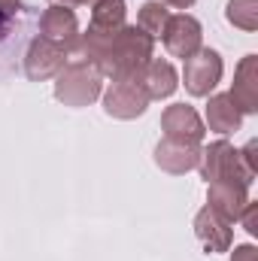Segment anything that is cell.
Returning <instances> with one entry per match:
<instances>
[{
  "label": "cell",
  "mask_w": 258,
  "mask_h": 261,
  "mask_svg": "<svg viewBox=\"0 0 258 261\" xmlns=\"http://www.w3.org/2000/svg\"><path fill=\"white\" fill-rule=\"evenodd\" d=\"M155 40L140 31L137 24H122L119 31H85L79 34L73 55L85 64H91L100 76L110 79H134L143 67L152 61Z\"/></svg>",
  "instance_id": "obj_1"
},
{
  "label": "cell",
  "mask_w": 258,
  "mask_h": 261,
  "mask_svg": "<svg viewBox=\"0 0 258 261\" xmlns=\"http://www.w3.org/2000/svg\"><path fill=\"white\" fill-rule=\"evenodd\" d=\"M104 94V76L85 61H67L55 76V97L64 107H91Z\"/></svg>",
  "instance_id": "obj_2"
},
{
  "label": "cell",
  "mask_w": 258,
  "mask_h": 261,
  "mask_svg": "<svg viewBox=\"0 0 258 261\" xmlns=\"http://www.w3.org/2000/svg\"><path fill=\"white\" fill-rule=\"evenodd\" d=\"M197 170L207 182H219V179H237V182H246L252 186V173L243 167L240 161V149H234L228 140H216L210 143L207 149H200V161H197Z\"/></svg>",
  "instance_id": "obj_3"
},
{
  "label": "cell",
  "mask_w": 258,
  "mask_h": 261,
  "mask_svg": "<svg viewBox=\"0 0 258 261\" xmlns=\"http://www.w3.org/2000/svg\"><path fill=\"white\" fill-rule=\"evenodd\" d=\"M67 49L46 40V37H34L28 52H24V76L31 82H46V79H55L67 64Z\"/></svg>",
  "instance_id": "obj_4"
},
{
  "label": "cell",
  "mask_w": 258,
  "mask_h": 261,
  "mask_svg": "<svg viewBox=\"0 0 258 261\" xmlns=\"http://www.w3.org/2000/svg\"><path fill=\"white\" fill-rule=\"evenodd\" d=\"M222 55L216 49H197L192 58H186V70H183V79H186V91L192 97H207L219 79H222Z\"/></svg>",
  "instance_id": "obj_5"
},
{
  "label": "cell",
  "mask_w": 258,
  "mask_h": 261,
  "mask_svg": "<svg viewBox=\"0 0 258 261\" xmlns=\"http://www.w3.org/2000/svg\"><path fill=\"white\" fill-rule=\"evenodd\" d=\"M146 107H149V97L143 94V88L134 79H113L110 88L104 91V110L113 119L131 122V119L143 116Z\"/></svg>",
  "instance_id": "obj_6"
},
{
  "label": "cell",
  "mask_w": 258,
  "mask_h": 261,
  "mask_svg": "<svg viewBox=\"0 0 258 261\" xmlns=\"http://www.w3.org/2000/svg\"><path fill=\"white\" fill-rule=\"evenodd\" d=\"M161 40H164V49L173 55V58H192L197 49H203L200 43H203V31H200V21L194 18V15H186V12H179V15H170V21H167V28H164V34H161Z\"/></svg>",
  "instance_id": "obj_7"
},
{
  "label": "cell",
  "mask_w": 258,
  "mask_h": 261,
  "mask_svg": "<svg viewBox=\"0 0 258 261\" xmlns=\"http://www.w3.org/2000/svg\"><path fill=\"white\" fill-rule=\"evenodd\" d=\"M249 203V186L237 182V179H219V182H207V206L216 210L225 222H240V213Z\"/></svg>",
  "instance_id": "obj_8"
},
{
  "label": "cell",
  "mask_w": 258,
  "mask_h": 261,
  "mask_svg": "<svg viewBox=\"0 0 258 261\" xmlns=\"http://www.w3.org/2000/svg\"><path fill=\"white\" fill-rule=\"evenodd\" d=\"M197 161H200V143H186V140L164 137L155 146V164L170 176H183V173L194 170Z\"/></svg>",
  "instance_id": "obj_9"
},
{
  "label": "cell",
  "mask_w": 258,
  "mask_h": 261,
  "mask_svg": "<svg viewBox=\"0 0 258 261\" xmlns=\"http://www.w3.org/2000/svg\"><path fill=\"white\" fill-rule=\"evenodd\" d=\"M40 31L46 40L64 46L67 55H73V46L79 40V21H76V12L70 6H61V3H52L43 15H40Z\"/></svg>",
  "instance_id": "obj_10"
},
{
  "label": "cell",
  "mask_w": 258,
  "mask_h": 261,
  "mask_svg": "<svg viewBox=\"0 0 258 261\" xmlns=\"http://www.w3.org/2000/svg\"><path fill=\"white\" fill-rule=\"evenodd\" d=\"M161 130L164 137L173 140H186V143H200L207 137V128L200 122V116L194 113L189 103H173L161 113Z\"/></svg>",
  "instance_id": "obj_11"
},
{
  "label": "cell",
  "mask_w": 258,
  "mask_h": 261,
  "mask_svg": "<svg viewBox=\"0 0 258 261\" xmlns=\"http://www.w3.org/2000/svg\"><path fill=\"white\" fill-rule=\"evenodd\" d=\"M134 82L143 88V94L149 97V103H152V100L170 97V94L176 91V85H179L173 64H170V61H161V58H152L149 64L134 76Z\"/></svg>",
  "instance_id": "obj_12"
},
{
  "label": "cell",
  "mask_w": 258,
  "mask_h": 261,
  "mask_svg": "<svg viewBox=\"0 0 258 261\" xmlns=\"http://www.w3.org/2000/svg\"><path fill=\"white\" fill-rule=\"evenodd\" d=\"M194 234L197 240L203 243L207 252H228L231 243H234V231H231V222H225L216 210L203 206L197 216H194Z\"/></svg>",
  "instance_id": "obj_13"
},
{
  "label": "cell",
  "mask_w": 258,
  "mask_h": 261,
  "mask_svg": "<svg viewBox=\"0 0 258 261\" xmlns=\"http://www.w3.org/2000/svg\"><path fill=\"white\" fill-rule=\"evenodd\" d=\"M240 113H258V55H246L234 70V88L228 91Z\"/></svg>",
  "instance_id": "obj_14"
},
{
  "label": "cell",
  "mask_w": 258,
  "mask_h": 261,
  "mask_svg": "<svg viewBox=\"0 0 258 261\" xmlns=\"http://www.w3.org/2000/svg\"><path fill=\"white\" fill-rule=\"evenodd\" d=\"M243 113L237 110V103L231 100V94H213L207 103V125L216 134H234L240 130Z\"/></svg>",
  "instance_id": "obj_15"
},
{
  "label": "cell",
  "mask_w": 258,
  "mask_h": 261,
  "mask_svg": "<svg viewBox=\"0 0 258 261\" xmlns=\"http://www.w3.org/2000/svg\"><path fill=\"white\" fill-rule=\"evenodd\" d=\"M125 0H97L94 3V9H91V31H104V34H110V31H119L122 24H125Z\"/></svg>",
  "instance_id": "obj_16"
},
{
  "label": "cell",
  "mask_w": 258,
  "mask_h": 261,
  "mask_svg": "<svg viewBox=\"0 0 258 261\" xmlns=\"http://www.w3.org/2000/svg\"><path fill=\"white\" fill-rule=\"evenodd\" d=\"M167 21H170V9H167L161 0H149V3H143V6H140V15H137V28H140V31H146L152 40L164 34Z\"/></svg>",
  "instance_id": "obj_17"
},
{
  "label": "cell",
  "mask_w": 258,
  "mask_h": 261,
  "mask_svg": "<svg viewBox=\"0 0 258 261\" xmlns=\"http://www.w3.org/2000/svg\"><path fill=\"white\" fill-rule=\"evenodd\" d=\"M225 18L246 34L258 31V0H228Z\"/></svg>",
  "instance_id": "obj_18"
},
{
  "label": "cell",
  "mask_w": 258,
  "mask_h": 261,
  "mask_svg": "<svg viewBox=\"0 0 258 261\" xmlns=\"http://www.w3.org/2000/svg\"><path fill=\"white\" fill-rule=\"evenodd\" d=\"M255 152H258V143L252 140V143H246V149H240V161H243V167L255 176L258 173V158H255Z\"/></svg>",
  "instance_id": "obj_19"
},
{
  "label": "cell",
  "mask_w": 258,
  "mask_h": 261,
  "mask_svg": "<svg viewBox=\"0 0 258 261\" xmlns=\"http://www.w3.org/2000/svg\"><path fill=\"white\" fill-rule=\"evenodd\" d=\"M240 222L246 225V231H249V234H258V203H255V200H249V203H246V210L240 213Z\"/></svg>",
  "instance_id": "obj_20"
},
{
  "label": "cell",
  "mask_w": 258,
  "mask_h": 261,
  "mask_svg": "<svg viewBox=\"0 0 258 261\" xmlns=\"http://www.w3.org/2000/svg\"><path fill=\"white\" fill-rule=\"evenodd\" d=\"M231 261H258V249L252 243H243V246H234Z\"/></svg>",
  "instance_id": "obj_21"
},
{
  "label": "cell",
  "mask_w": 258,
  "mask_h": 261,
  "mask_svg": "<svg viewBox=\"0 0 258 261\" xmlns=\"http://www.w3.org/2000/svg\"><path fill=\"white\" fill-rule=\"evenodd\" d=\"M21 9V0H0V12H6V15H15Z\"/></svg>",
  "instance_id": "obj_22"
},
{
  "label": "cell",
  "mask_w": 258,
  "mask_h": 261,
  "mask_svg": "<svg viewBox=\"0 0 258 261\" xmlns=\"http://www.w3.org/2000/svg\"><path fill=\"white\" fill-rule=\"evenodd\" d=\"M9 24H12V15H6V12H0V40L9 34Z\"/></svg>",
  "instance_id": "obj_23"
},
{
  "label": "cell",
  "mask_w": 258,
  "mask_h": 261,
  "mask_svg": "<svg viewBox=\"0 0 258 261\" xmlns=\"http://www.w3.org/2000/svg\"><path fill=\"white\" fill-rule=\"evenodd\" d=\"M55 3H61V6H94L97 0H55Z\"/></svg>",
  "instance_id": "obj_24"
},
{
  "label": "cell",
  "mask_w": 258,
  "mask_h": 261,
  "mask_svg": "<svg viewBox=\"0 0 258 261\" xmlns=\"http://www.w3.org/2000/svg\"><path fill=\"white\" fill-rule=\"evenodd\" d=\"M161 3H167V6H176V9H189L194 0H161Z\"/></svg>",
  "instance_id": "obj_25"
}]
</instances>
